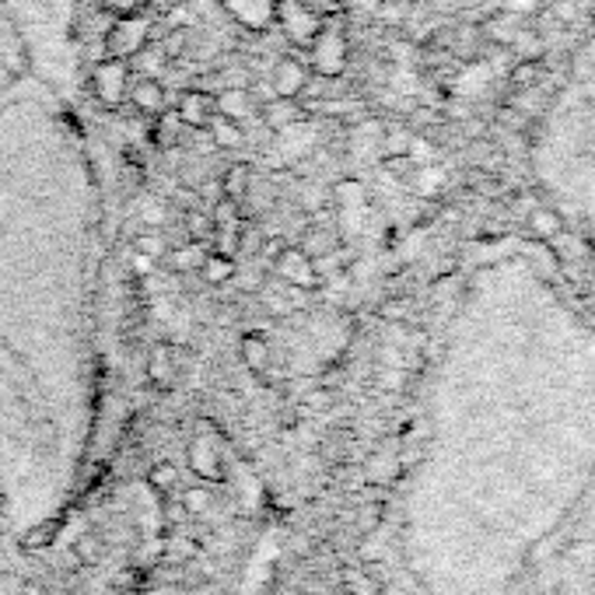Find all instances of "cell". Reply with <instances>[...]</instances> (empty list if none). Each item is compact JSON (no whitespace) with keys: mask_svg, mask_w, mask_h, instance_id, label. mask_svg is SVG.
Listing matches in <instances>:
<instances>
[{"mask_svg":"<svg viewBox=\"0 0 595 595\" xmlns=\"http://www.w3.org/2000/svg\"><path fill=\"white\" fill-rule=\"evenodd\" d=\"M131 60H113V56H105L98 60L95 67H92V95L95 102L102 105V109H123L126 105V92H131Z\"/></svg>","mask_w":595,"mask_h":595,"instance_id":"cell-4","label":"cell"},{"mask_svg":"<svg viewBox=\"0 0 595 595\" xmlns=\"http://www.w3.org/2000/svg\"><path fill=\"white\" fill-rule=\"evenodd\" d=\"M305 119H309V109L302 105V98L273 95V98H263V105H260V123L270 134H288L294 126H302Z\"/></svg>","mask_w":595,"mask_h":595,"instance_id":"cell-9","label":"cell"},{"mask_svg":"<svg viewBox=\"0 0 595 595\" xmlns=\"http://www.w3.org/2000/svg\"><path fill=\"white\" fill-rule=\"evenodd\" d=\"M186 504L197 512V508H203V504H207V494H200V491H189V494H186Z\"/></svg>","mask_w":595,"mask_h":595,"instance_id":"cell-29","label":"cell"},{"mask_svg":"<svg viewBox=\"0 0 595 595\" xmlns=\"http://www.w3.org/2000/svg\"><path fill=\"white\" fill-rule=\"evenodd\" d=\"M215 105H218V116L239 123V126H249V123H260V95L249 88V84H231V88H221L215 95Z\"/></svg>","mask_w":595,"mask_h":595,"instance_id":"cell-8","label":"cell"},{"mask_svg":"<svg viewBox=\"0 0 595 595\" xmlns=\"http://www.w3.org/2000/svg\"><path fill=\"white\" fill-rule=\"evenodd\" d=\"M186 8V0H147V11H155V14H176Z\"/></svg>","mask_w":595,"mask_h":595,"instance_id":"cell-28","label":"cell"},{"mask_svg":"<svg viewBox=\"0 0 595 595\" xmlns=\"http://www.w3.org/2000/svg\"><path fill=\"white\" fill-rule=\"evenodd\" d=\"M182 134H186V126H182V119L176 116V109L168 105L165 113H158L155 119H152V126H147V137H152V144L155 147H176V144H182Z\"/></svg>","mask_w":595,"mask_h":595,"instance_id":"cell-13","label":"cell"},{"mask_svg":"<svg viewBox=\"0 0 595 595\" xmlns=\"http://www.w3.org/2000/svg\"><path fill=\"white\" fill-rule=\"evenodd\" d=\"M200 281L210 284V288H225L236 281V273H239V263L236 257H225V252H215V249H207V257L200 263Z\"/></svg>","mask_w":595,"mask_h":595,"instance_id":"cell-12","label":"cell"},{"mask_svg":"<svg viewBox=\"0 0 595 595\" xmlns=\"http://www.w3.org/2000/svg\"><path fill=\"white\" fill-rule=\"evenodd\" d=\"M102 11H109L113 18L119 14H147V0H98Z\"/></svg>","mask_w":595,"mask_h":595,"instance_id":"cell-25","label":"cell"},{"mask_svg":"<svg viewBox=\"0 0 595 595\" xmlns=\"http://www.w3.org/2000/svg\"><path fill=\"white\" fill-rule=\"evenodd\" d=\"M218 4L242 32H252V35L273 32V11H278V0H218Z\"/></svg>","mask_w":595,"mask_h":595,"instance_id":"cell-6","label":"cell"},{"mask_svg":"<svg viewBox=\"0 0 595 595\" xmlns=\"http://www.w3.org/2000/svg\"><path fill=\"white\" fill-rule=\"evenodd\" d=\"M210 221H215V228H239L246 221L242 218V203L228 200V197H218L215 210H210Z\"/></svg>","mask_w":595,"mask_h":595,"instance_id":"cell-21","label":"cell"},{"mask_svg":"<svg viewBox=\"0 0 595 595\" xmlns=\"http://www.w3.org/2000/svg\"><path fill=\"white\" fill-rule=\"evenodd\" d=\"M305 63L315 77H326V81H336L340 74L347 71L351 63V42H347V32L340 25L336 18L323 14V29L312 39V46L305 50Z\"/></svg>","mask_w":595,"mask_h":595,"instance_id":"cell-1","label":"cell"},{"mask_svg":"<svg viewBox=\"0 0 595 595\" xmlns=\"http://www.w3.org/2000/svg\"><path fill=\"white\" fill-rule=\"evenodd\" d=\"M168 67H173V60H168V53L161 50V42H155V39L131 60V71L140 74V77H165Z\"/></svg>","mask_w":595,"mask_h":595,"instance_id":"cell-14","label":"cell"},{"mask_svg":"<svg viewBox=\"0 0 595 595\" xmlns=\"http://www.w3.org/2000/svg\"><path fill=\"white\" fill-rule=\"evenodd\" d=\"M260 246H263V236L257 228H252L249 221H242L239 225V242H236V257H257L260 252Z\"/></svg>","mask_w":595,"mask_h":595,"instance_id":"cell-22","label":"cell"},{"mask_svg":"<svg viewBox=\"0 0 595 595\" xmlns=\"http://www.w3.org/2000/svg\"><path fill=\"white\" fill-rule=\"evenodd\" d=\"M126 102L134 105V113H140L147 119H155L158 113H165L168 105H173L161 77H140V74L131 77V92H126Z\"/></svg>","mask_w":595,"mask_h":595,"instance_id":"cell-10","label":"cell"},{"mask_svg":"<svg viewBox=\"0 0 595 595\" xmlns=\"http://www.w3.org/2000/svg\"><path fill=\"white\" fill-rule=\"evenodd\" d=\"M309 63H305V53H298V56H281L278 63H273V71H270V88L273 95H281V98H302L305 88H309Z\"/></svg>","mask_w":595,"mask_h":595,"instance_id":"cell-7","label":"cell"},{"mask_svg":"<svg viewBox=\"0 0 595 595\" xmlns=\"http://www.w3.org/2000/svg\"><path fill=\"white\" fill-rule=\"evenodd\" d=\"M152 21L147 14H119L109 21V29L102 32V50L113 60H134L147 42H152Z\"/></svg>","mask_w":595,"mask_h":595,"instance_id":"cell-3","label":"cell"},{"mask_svg":"<svg viewBox=\"0 0 595 595\" xmlns=\"http://www.w3.org/2000/svg\"><path fill=\"white\" fill-rule=\"evenodd\" d=\"M137 252H140V257H147V260H165V239L158 236V231H144V236L137 239Z\"/></svg>","mask_w":595,"mask_h":595,"instance_id":"cell-23","label":"cell"},{"mask_svg":"<svg viewBox=\"0 0 595 595\" xmlns=\"http://www.w3.org/2000/svg\"><path fill=\"white\" fill-rule=\"evenodd\" d=\"M189 466H194V470L207 480H221V456L215 452L210 438H197L194 445H189Z\"/></svg>","mask_w":595,"mask_h":595,"instance_id":"cell-16","label":"cell"},{"mask_svg":"<svg viewBox=\"0 0 595 595\" xmlns=\"http://www.w3.org/2000/svg\"><path fill=\"white\" fill-rule=\"evenodd\" d=\"M288 249V242L284 239H263V246H260V252H257V257H263V260H278L281 257V252Z\"/></svg>","mask_w":595,"mask_h":595,"instance_id":"cell-27","label":"cell"},{"mask_svg":"<svg viewBox=\"0 0 595 595\" xmlns=\"http://www.w3.org/2000/svg\"><path fill=\"white\" fill-rule=\"evenodd\" d=\"M252 189V168L249 165H228V173L221 176V197L242 203Z\"/></svg>","mask_w":595,"mask_h":595,"instance_id":"cell-19","label":"cell"},{"mask_svg":"<svg viewBox=\"0 0 595 595\" xmlns=\"http://www.w3.org/2000/svg\"><path fill=\"white\" fill-rule=\"evenodd\" d=\"M207 134H210V140H215L218 152H239V147L246 144V126L231 123V119H225L218 113H215V119L207 123Z\"/></svg>","mask_w":595,"mask_h":595,"instance_id":"cell-15","label":"cell"},{"mask_svg":"<svg viewBox=\"0 0 595 595\" xmlns=\"http://www.w3.org/2000/svg\"><path fill=\"white\" fill-rule=\"evenodd\" d=\"M186 228H189V236H194L197 242H210V236H215V221H210V215H197V210H189L186 215Z\"/></svg>","mask_w":595,"mask_h":595,"instance_id":"cell-24","label":"cell"},{"mask_svg":"<svg viewBox=\"0 0 595 595\" xmlns=\"http://www.w3.org/2000/svg\"><path fill=\"white\" fill-rule=\"evenodd\" d=\"M152 487L155 491H173L176 487V470L168 462H161V466H155L152 470Z\"/></svg>","mask_w":595,"mask_h":595,"instance_id":"cell-26","label":"cell"},{"mask_svg":"<svg viewBox=\"0 0 595 595\" xmlns=\"http://www.w3.org/2000/svg\"><path fill=\"white\" fill-rule=\"evenodd\" d=\"M273 29L284 35V42L294 53H305L312 46V39L319 35V29H323V11L309 8L305 0H278Z\"/></svg>","mask_w":595,"mask_h":595,"instance_id":"cell-2","label":"cell"},{"mask_svg":"<svg viewBox=\"0 0 595 595\" xmlns=\"http://www.w3.org/2000/svg\"><path fill=\"white\" fill-rule=\"evenodd\" d=\"M176 116L182 119V126L186 131H203V126L215 119V113H218V105H215V95L210 92H203V88H182L179 95H176Z\"/></svg>","mask_w":595,"mask_h":595,"instance_id":"cell-11","label":"cell"},{"mask_svg":"<svg viewBox=\"0 0 595 595\" xmlns=\"http://www.w3.org/2000/svg\"><path fill=\"white\" fill-rule=\"evenodd\" d=\"M273 270H278V278L294 291H315L323 284V273H319L315 260L305 249H294V246H288L281 257L273 260Z\"/></svg>","mask_w":595,"mask_h":595,"instance_id":"cell-5","label":"cell"},{"mask_svg":"<svg viewBox=\"0 0 595 595\" xmlns=\"http://www.w3.org/2000/svg\"><path fill=\"white\" fill-rule=\"evenodd\" d=\"M207 249L210 246L194 239V242H186V246H176L173 252H165V257H168V267H173L176 273H197L203 257H207Z\"/></svg>","mask_w":595,"mask_h":595,"instance_id":"cell-18","label":"cell"},{"mask_svg":"<svg viewBox=\"0 0 595 595\" xmlns=\"http://www.w3.org/2000/svg\"><path fill=\"white\" fill-rule=\"evenodd\" d=\"M147 378H152L158 389L173 386V347L168 344L152 347V357H147Z\"/></svg>","mask_w":595,"mask_h":595,"instance_id":"cell-20","label":"cell"},{"mask_svg":"<svg viewBox=\"0 0 595 595\" xmlns=\"http://www.w3.org/2000/svg\"><path fill=\"white\" fill-rule=\"evenodd\" d=\"M239 354L246 361V368H252V372L270 368V340L263 333H246L242 344H239Z\"/></svg>","mask_w":595,"mask_h":595,"instance_id":"cell-17","label":"cell"}]
</instances>
